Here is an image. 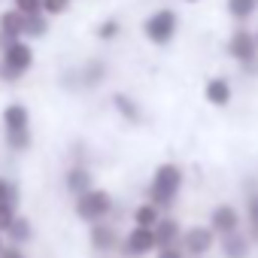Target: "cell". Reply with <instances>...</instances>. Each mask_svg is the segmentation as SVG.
Returning a JSON list of instances; mask_svg holds the SVG:
<instances>
[{"label": "cell", "instance_id": "3", "mask_svg": "<svg viewBox=\"0 0 258 258\" xmlns=\"http://www.w3.org/2000/svg\"><path fill=\"white\" fill-rule=\"evenodd\" d=\"M179 246H182L185 255H191V258H204V255H210V252L219 246V237L213 234L210 225H191V228L182 231Z\"/></svg>", "mask_w": 258, "mask_h": 258}, {"label": "cell", "instance_id": "14", "mask_svg": "<svg viewBox=\"0 0 258 258\" xmlns=\"http://www.w3.org/2000/svg\"><path fill=\"white\" fill-rule=\"evenodd\" d=\"M0 34H4V40H10V46L16 43L19 34H25V16L22 13H4L0 16Z\"/></svg>", "mask_w": 258, "mask_h": 258}, {"label": "cell", "instance_id": "26", "mask_svg": "<svg viewBox=\"0 0 258 258\" xmlns=\"http://www.w3.org/2000/svg\"><path fill=\"white\" fill-rule=\"evenodd\" d=\"M97 34H100V40H112V37L118 34V22H112V19H109V22H103Z\"/></svg>", "mask_w": 258, "mask_h": 258}, {"label": "cell", "instance_id": "24", "mask_svg": "<svg viewBox=\"0 0 258 258\" xmlns=\"http://www.w3.org/2000/svg\"><path fill=\"white\" fill-rule=\"evenodd\" d=\"M16 201H19V191L7 179H0V204H16Z\"/></svg>", "mask_w": 258, "mask_h": 258}, {"label": "cell", "instance_id": "27", "mask_svg": "<svg viewBox=\"0 0 258 258\" xmlns=\"http://www.w3.org/2000/svg\"><path fill=\"white\" fill-rule=\"evenodd\" d=\"M155 258H188V255L182 252V246H167V249H158Z\"/></svg>", "mask_w": 258, "mask_h": 258}, {"label": "cell", "instance_id": "13", "mask_svg": "<svg viewBox=\"0 0 258 258\" xmlns=\"http://www.w3.org/2000/svg\"><path fill=\"white\" fill-rule=\"evenodd\" d=\"M4 124H7V131L10 134H22L28 131V109L22 103H10L4 109Z\"/></svg>", "mask_w": 258, "mask_h": 258}, {"label": "cell", "instance_id": "15", "mask_svg": "<svg viewBox=\"0 0 258 258\" xmlns=\"http://www.w3.org/2000/svg\"><path fill=\"white\" fill-rule=\"evenodd\" d=\"M161 219H164L161 210H158L155 204H149V201L134 210V228H152V231H155V225H158Z\"/></svg>", "mask_w": 258, "mask_h": 258}, {"label": "cell", "instance_id": "11", "mask_svg": "<svg viewBox=\"0 0 258 258\" xmlns=\"http://www.w3.org/2000/svg\"><path fill=\"white\" fill-rule=\"evenodd\" d=\"M91 246L97 249V252H109V249H115L118 246V231L112 228V225H106V222H97V225H91Z\"/></svg>", "mask_w": 258, "mask_h": 258}, {"label": "cell", "instance_id": "29", "mask_svg": "<svg viewBox=\"0 0 258 258\" xmlns=\"http://www.w3.org/2000/svg\"><path fill=\"white\" fill-rule=\"evenodd\" d=\"M0 258H25L19 249H4V252H0Z\"/></svg>", "mask_w": 258, "mask_h": 258}, {"label": "cell", "instance_id": "21", "mask_svg": "<svg viewBox=\"0 0 258 258\" xmlns=\"http://www.w3.org/2000/svg\"><path fill=\"white\" fill-rule=\"evenodd\" d=\"M16 222V204H0V231H10Z\"/></svg>", "mask_w": 258, "mask_h": 258}, {"label": "cell", "instance_id": "10", "mask_svg": "<svg viewBox=\"0 0 258 258\" xmlns=\"http://www.w3.org/2000/svg\"><path fill=\"white\" fill-rule=\"evenodd\" d=\"M155 240H158V249L179 246V240H182V225H179L173 216H164V219L155 225Z\"/></svg>", "mask_w": 258, "mask_h": 258}, {"label": "cell", "instance_id": "2", "mask_svg": "<svg viewBox=\"0 0 258 258\" xmlns=\"http://www.w3.org/2000/svg\"><path fill=\"white\" fill-rule=\"evenodd\" d=\"M109 210H112V198L103 188H91V191H85V195L76 198V216L82 222L97 225V222H103L109 216Z\"/></svg>", "mask_w": 258, "mask_h": 258}, {"label": "cell", "instance_id": "25", "mask_svg": "<svg viewBox=\"0 0 258 258\" xmlns=\"http://www.w3.org/2000/svg\"><path fill=\"white\" fill-rule=\"evenodd\" d=\"M67 7H70V0H43V13H49V16H58Z\"/></svg>", "mask_w": 258, "mask_h": 258}, {"label": "cell", "instance_id": "5", "mask_svg": "<svg viewBox=\"0 0 258 258\" xmlns=\"http://www.w3.org/2000/svg\"><path fill=\"white\" fill-rule=\"evenodd\" d=\"M121 252L127 258H143L149 252H158V240L152 228H131L121 240Z\"/></svg>", "mask_w": 258, "mask_h": 258}, {"label": "cell", "instance_id": "12", "mask_svg": "<svg viewBox=\"0 0 258 258\" xmlns=\"http://www.w3.org/2000/svg\"><path fill=\"white\" fill-rule=\"evenodd\" d=\"M204 97H207V103H213V106H228V103H231V82L222 79V76L210 79L207 88H204Z\"/></svg>", "mask_w": 258, "mask_h": 258}, {"label": "cell", "instance_id": "28", "mask_svg": "<svg viewBox=\"0 0 258 258\" xmlns=\"http://www.w3.org/2000/svg\"><path fill=\"white\" fill-rule=\"evenodd\" d=\"M28 143H31L28 131H22V134H10V146H13V149H25Z\"/></svg>", "mask_w": 258, "mask_h": 258}, {"label": "cell", "instance_id": "4", "mask_svg": "<svg viewBox=\"0 0 258 258\" xmlns=\"http://www.w3.org/2000/svg\"><path fill=\"white\" fill-rule=\"evenodd\" d=\"M207 225H210L213 234L222 240V237H231V234L243 231V213H240L234 204H216V207L210 210Z\"/></svg>", "mask_w": 258, "mask_h": 258}, {"label": "cell", "instance_id": "6", "mask_svg": "<svg viewBox=\"0 0 258 258\" xmlns=\"http://www.w3.org/2000/svg\"><path fill=\"white\" fill-rule=\"evenodd\" d=\"M173 34H176V13L158 10L155 16H149V22H146V37H149L152 43L164 46V43L173 40Z\"/></svg>", "mask_w": 258, "mask_h": 258}, {"label": "cell", "instance_id": "18", "mask_svg": "<svg viewBox=\"0 0 258 258\" xmlns=\"http://www.w3.org/2000/svg\"><path fill=\"white\" fill-rule=\"evenodd\" d=\"M255 7H258V0H228V13H231L237 22L249 19V16L255 13Z\"/></svg>", "mask_w": 258, "mask_h": 258}, {"label": "cell", "instance_id": "22", "mask_svg": "<svg viewBox=\"0 0 258 258\" xmlns=\"http://www.w3.org/2000/svg\"><path fill=\"white\" fill-rule=\"evenodd\" d=\"M43 10V0H16V13L22 16H40Z\"/></svg>", "mask_w": 258, "mask_h": 258}, {"label": "cell", "instance_id": "9", "mask_svg": "<svg viewBox=\"0 0 258 258\" xmlns=\"http://www.w3.org/2000/svg\"><path fill=\"white\" fill-rule=\"evenodd\" d=\"M219 252H222V258H249L252 255V240H249L246 231H237V234L219 240Z\"/></svg>", "mask_w": 258, "mask_h": 258}, {"label": "cell", "instance_id": "19", "mask_svg": "<svg viewBox=\"0 0 258 258\" xmlns=\"http://www.w3.org/2000/svg\"><path fill=\"white\" fill-rule=\"evenodd\" d=\"M112 103H115V109L127 118V121H140V109H137V103L131 100V97H124V94H115L112 97Z\"/></svg>", "mask_w": 258, "mask_h": 258}, {"label": "cell", "instance_id": "20", "mask_svg": "<svg viewBox=\"0 0 258 258\" xmlns=\"http://www.w3.org/2000/svg\"><path fill=\"white\" fill-rule=\"evenodd\" d=\"M25 34L43 37V34H46V19H40V16H25Z\"/></svg>", "mask_w": 258, "mask_h": 258}, {"label": "cell", "instance_id": "31", "mask_svg": "<svg viewBox=\"0 0 258 258\" xmlns=\"http://www.w3.org/2000/svg\"><path fill=\"white\" fill-rule=\"evenodd\" d=\"M188 4H198V0H188Z\"/></svg>", "mask_w": 258, "mask_h": 258}, {"label": "cell", "instance_id": "30", "mask_svg": "<svg viewBox=\"0 0 258 258\" xmlns=\"http://www.w3.org/2000/svg\"><path fill=\"white\" fill-rule=\"evenodd\" d=\"M0 252H4V237H0Z\"/></svg>", "mask_w": 258, "mask_h": 258}, {"label": "cell", "instance_id": "23", "mask_svg": "<svg viewBox=\"0 0 258 258\" xmlns=\"http://www.w3.org/2000/svg\"><path fill=\"white\" fill-rule=\"evenodd\" d=\"M10 237H13L16 243H25V240L31 237V228H28V222H25V219H16V222H13V228H10Z\"/></svg>", "mask_w": 258, "mask_h": 258}, {"label": "cell", "instance_id": "7", "mask_svg": "<svg viewBox=\"0 0 258 258\" xmlns=\"http://www.w3.org/2000/svg\"><path fill=\"white\" fill-rule=\"evenodd\" d=\"M34 61V52L25 46V43H13L7 46V55H4V79H19Z\"/></svg>", "mask_w": 258, "mask_h": 258}, {"label": "cell", "instance_id": "1", "mask_svg": "<svg viewBox=\"0 0 258 258\" xmlns=\"http://www.w3.org/2000/svg\"><path fill=\"white\" fill-rule=\"evenodd\" d=\"M182 182H185V173L179 164H173V161L158 164L152 173V182H149V204H155L158 210H170L182 191Z\"/></svg>", "mask_w": 258, "mask_h": 258}, {"label": "cell", "instance_id": "8", "mask_svg": "<svg viewBox=\"0 0 258 258\" xmlns=\"http://www.w3.org/2000/svg\"><path fill=\"white\" fill-rule=\"evenodd\" d=\"M228 55L240 64H252L255 55H258V43H255V34H246V31H237L228 43Z\"/></svg>", "mask_w": 258, "mask_h": 258}, {"label": "cell", "instance_id": "17", "mask_svg": "<svg viewBox=\"0 0 258 258\" xmlns=\"http://www.w3.org/2000/svg\"><path fill=\"white\" fill-rule=\"evenodd\" d=\"M67 188L79 198V195H85V191H91V173L85 170V167H73L70 173H67Z\"/></svg>", "mask_w": 258, "mask_h": 258}, {"label": "cell", "instance_id": "16", "mask_svg": "<svg viewBox=\"0 0 258 258\" xmlns=\"http://www.w3.org/2000/svg\"><path fill=\"white\" fill-rule=\"evenodd\" d=\"M243 222H246V234H249L252 246H258V191L246 195V216H243Z\"/></svg>", "mask_w": 258, "mask_h": 258}, {"label": "cell", "instance_id": "32", "mask_svg": "<svg viewBox=\"0 0 258 258\" xmlns=\"http://www.w3.org/2000/svg\"><path fill=\"white\" fill-rule=\"evenodd\" d=\"M255 43H258V34H255Z\"/></svg>", "mask_w": 258, "mask_h": 258}]
</instances>
